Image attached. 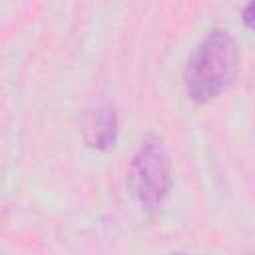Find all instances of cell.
<instances>
[{"label":"cell","mask_w":255,"mask_h":255,"mask_svg":"<svg viewBox=\"0 0 255 255\" xmlns=\"http://www.w3.org/2000/svg\"><path fill=\"white\" fill-rule=\"evenodd\" d=\"M239 70V48L235 38L223 30H209L189 52L183 68V90L197 106L217 100L235 80Z\"/></svg>","instance_id":"1"},{"label":"cell","mask_w":255,"mask_h":255,"mask_svg":"<svg viewBox=\"0 0 255 255\" xmlns=\"http://www.w3.org/2000/svg\"><path fill=\"white\" fill-rule=\"evenodd\" d=\"M129 189L147 213H157L171 189V165L167 149L157 135L141 139L128 167Z\"/></svg>","instance_id":"2"},{"label":"cell","mask_w":255,"mask_h":255,"mask_svg":"<svg viewBox=\"0 0 255 255\" xmlns=\"http://www.w3.org/2000/svg\"><path fill=\"white\" fill-rule=\"evenodd\" d=\"M243 24H245V28L247 30H253V0H249L247 4H245V8H243Z\"/></svg>","instance_id":"4"},{"label":"cell","mask_w":255,"mask_h":255,"mask_svg":"<svg viewBox=\"0 0 255 255\" xmlns=\"http://www.w3.org/2000/svg\"><path fill=\"white\" fill-rule=\"evenodd\" d=\"M118 133H120V120L114 106L102 104L86 114L82 126V137L88 147L96 151H110L118 141Z\"/></svg>","instance_id":"3"}]
</instances>
